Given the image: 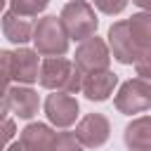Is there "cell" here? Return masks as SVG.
Segmentation results:
<instances>
[{
	"label": "cell",
	"instance_id": "cell-1",
	"mask_svg": "<svg viewBox=\"0 0 151 151\" xmlns=\"http://www.w3.org/2000/svg\"><path fill=\"white\" fill-rule=\"evenodd\" d=\"M83 76L85 73L66 57H47L45 61H40L38 68V83L52 92H68V94L80 92Z\"/></svg>",
	"mask_w": 151,
	"mask_h": 151
},
{
	"label": "cell",
	"instance_id": "cell-2",
	"mask_svg": "<svg viewBox=\"0 0 151 151\" xmlns=\"http://www.w3.org/2000/svg\"><path fill=\"white\" fill-rule=\"evenodd\" d=\"M59 21L68 35V40H87L97 33V26H99V19L94 14V7L85 0H71L64 5L61 14H59Z\"/></svg>",
	"mask_w": 151,
	"mask_h": 151
},
{
	"label": "cell",
	"instance_id": "cell-3",
	"mask_svg": "<svg viewBox=\"0 0 151 151\" xmlns=\"http://www.w3.org/2000/svg\"><path fill=\"white\" fill-rule=\"evenodd\" d=\"M31 40L35 45V52L42 57H64L68 52V35H66L59 17H54V14L38 19V24L33 26Z\"/></svg>",
	"mask_w": 151,
	"mask_h": 151
},
{
	"label": "cell",
	"instance_id": "cell-4",
	"mask_svg": "<svg viewBox=\"0 0 151 151\" xmlns=\"http://www.w3.org/2000/svg\"><path fill=\"white\" fill-rule=\"evenodd\" d=\"M113 104L125 116L146 111L151 106V83L144 80V78H132V80L123 83L116 99H113Z\"/></svg>",
	"mask_w": 151,
	"mask_h": 151
},
{
	"label": "cell",
	"instance_id": "cell-5",
	"mask_svg": "<svg viewBox=\"0 0 151 151\" xmlns=\"http://www.w3.org/2000/svg\"><path fill=\"white\" fill-rule=\"evenodd\" d=\"M73 64L83 71V73H97V71H106L109 64H111V52H109V45L97 38V33L87 40H83L76 50V59Z\"/></svg>",
	"mask_w": 151,
	"mask_h": 151
},
{
	"label": "cell",
	"instance_id": "cell-6",
	"mask_svg": "<svg viewBox=\"0 0 151 151\" xmlns=\"http://www.w3.org/2000/svg\"><path fill=\"white\" fill-rule=\"evenodd\" d=\"M78 99L68 92H52L45 99V116L54 127H71L78 118Z\"/></svg>",
	"mask_w": 151,
	"mask_h": 151
},
{
	"label": "cell",
	"instance_id": "cell-7",
	"mask_svg": "<svg viewBox=\"0 0 151 151\" xmlns=\"http://www.w3.org/2000/svg\"><path fill=\"white\" fill-rule=\"evenodd\" d=\"M76 137L85 149H99L111 137V123L104 113H87L76 125Z\"/></svg>",
	"mask_w": 151,
	"mask_h": 151
},
{
	"label": "cell",
	"instance_id": "cell-8",
	"mask_svg": "<svg viewBox=\"0 0 151 151\" xmlns=\"http://www.w3.org/2000/svg\"><path fill=\"white\" fill-rule=\"evenodd\" d=\"M106 45H109V52L113 54V59L120 61V64H125V66L127 64H134L142 57V52L137 50L132 35L127 31V19L111 24V28H109V42Z\"/></svg>",
	"mask_w": 151,
	"mask_h": 151
},
{
	"label": "cell",
	"instance_id": "cell-9",
	"mask_svg": "<svg viewBox=\"0 0 151 151\" xmlns=\"http://www.w3.org/2000/svg\"><path fill=\"white\" fill-rule=\"evenodd\" d=\"M38 68H40V61H38L35 50H28V47L19 45L9 54V73H12V80H17L19 85L35 83L38 80Z\"/></svg>",
	"mask_w": 151,
	"mask_h": 151
},
{
	"label": "cell",
	"instance_id": "cell-10",
	"mask_svg": "<svg viewBox=\"0 0 151 151\" xmlns=\"http://www.w3.org/2000/svg\"><path fill=\"white\" fill-rule=\"evenodd\" d=\"M118 85V76L113 71H97V73H85L83 76V87L80 92L90 101H106L113 94V87Z\"/></svg>",
	"mask_w": 151,
	"mask_h": 151
},
{
	"label": "cell",
	"instance_id": "cell-11",
	"mask_svg": "<svg viewBox=\"0 0 151 151\" xmlns=\"http://www.w3.org/2000/svg\"><path fill=\"white\" fill-rule=\"evenodd\" d=\"M7 104H9V111L17 113L19 118L28 120L38 113V106H40V99H38V92L26 87V85H14L7 90Z\"/></svg>",
	"mask_w": 151,
	"mask_h": 151
},
{
	"label": "cell",
	"instance_id": "cell-12",
	"mask_svg": "<svg viewBox=\"0 0 151 151\" xmlns=\"http://www.w3.org/2000/svg\"><path fill=\"white\" fill-rule=\"evenodd\" d=\"M123 139L130 151H151V118L139 116V118L130 120L125 125Z\"/></svg>",
	"mask_w": 151,
	"mask_h": 151
},
{
	"label": "cell",
	"instance_id": "cell-13",
	"mask_svg": "<svg viewBox=\"0 0 151 151\" xmlns=\"http://www.w3.org/2000/svg\"><path fill=\"white\" fill-rule=\"evenodd\" d=\"M52 139H54V132L45 123H28L19 134V144L24 151H50Z\"/></svg>",
	"mask_w": 151,
	"mask_h": 151
},
{
	"label": "cell",
	"instance_id": "cell-14",
	"mask_svg": "<svg viewBox=\"0 0 151 151\" xmlns=\"http://www.w3.org/2000/svg\"><path fill=\"white\" fill-rule=\"evenodd\" d=\"M0 19H2V33H5V38L9 42L24 45V42H28L33 38V21L28 17H21V14H17V12L9 9Z\"/></svg>",
	"mask_w": 151,
	"mask_h": 151
},
{
	"label": "cell",
	"instance_id": "cell-15",
	"mask_svg": "<svg viewBox=\"0 0 151 151\" xmlns=\"http://www.w3.org/2000/svg\"><path fill=\"white\" fill-rule=\"evenodd\" d=\"M127 31L137 45V50L144 54L151 50V12H139L127 19Z\"/></svg>",
	"mask_w": 151,
	"mask_h": 151
},
{
	"label": "cell",
	"instance_id": "cell-16",
	"mask_svg": "<svg viewBox=\"0 0 151 151\" xmlns=\"http://www.w3.org/2000/svg\"><path fill=\"white\" fill-rule=\"evenodd\" d=\"M9 2V9L21 14V17H38L40 12H45V7L50 5V0H7Z\"/></svg>",
	"mask_w": 151,
	"mask_h": 151
},
{
	"label": "cell",
	"instance_id": "cell-17",
	"mask_svg": "<svg viewBox=\"0 0 151 151\" xmlns=\"http://www.w3.org/2000/svg\"><path fill=\"white\" fill-rule=\"evenodd\" d=\"M83 149L85 146L80 144L76 132H57L50 146V151H83Z\"/></svg>",
	"mask_w": 151,
	"mask_h": 151
},
{
	"label": "cell",
	"instance_id": "cell-18",
	"mask_svg": "<svg viewBox=\"0 0 151 151\" xmlns=\"http://www.w3.org/2000/svg\"><path fill=\"white\" fill-rule=\"evenodd\" d=\"M9 54L12 52L0 50V97H7L9 80H12V73H9Z\"/></svg>",
	"mask_w": 151,
	"mask_h": 151
},
{
	"label": "cell",
	"instance_id": "cell-19",
	"mask_svg": "<svg viewBox=\"0 0 151 151\" xmlns=\"http://www.w3.org/2000/svg\"><path fill=\"white\" fill-rule=\"evenodd\" d=\"M92 5H94L99 12H104V14L113 17V14H120V12L125 9L127 0H92Z\"/></svg>",
	"mask_w": 151,
	"mask_h": 151
},
{
	"label": "cell",
	"instance_id": "cell-20",
	"mask_svg": "<svg viewBox=\"0 0 151 151\" xmlns=\"http://www.w3.org/2000/svg\"><path fill=\"white\" fill-rule=\"evenodd\" d=\"M134 68H137V78H144L151 83V50H146L137 61H134Z\"/></svg>",
	"mask_w": 151,
	"mask_h": 151
},
{
	"label": "cell",
	"instance_id": "cell-21",
	"mask_svg": "<svg viewBox=\"0 0 151 151\" xmlns=\"http://www.w3.org/2000/svg\"><path fill=\"white\" fill-rule=\"evenodd\" d=\"M14 132H17V125H14V120H9V118H5V120H0V151L12 142V137H14Z\"/></svg>",
	"mask_w": 151,
	"mask_h": 151
},
{
	"label": "cell",
	"instance_id": "cell-22",
	"mask_svg": "<svg viewBox=\"0 0 151 151\" xmlns=\"http://www.w3.org/2000/svg\"><path fill=\"white\" fill-rule=\"evenodd\" d=\"M9 113V104H7V97H0V120H5Z\"/></svg>",
	"mask_w": 151,
	"mask_h": 151
},
{
	"label": "cell",
	"instance_id": "cell-23",
	"mask_svg": "<svg viewBox=\"0 0 151 151\" xmlns=\"http://www.w3.org/2000/svg\"><path fill=\"white\" fill-rule=\"evenodd\" d=\"M137 7H142V9H146V12H151V0H132Z\"/></svg>",
	"mask_w": 151,
	"mask_h": 151
},
{
	"label": "cell",
	"instance_id": "cell-24",
	"mask_svg": "<svg viewBox=\"0 0 151 151\" xmlns=\"http://www.w3.org/2000/svg\"><path fill=\"white\" fill-rule=\"evenodd\" d=\"M7 151H24V149H21V144H19V142H14V144H9V146H7Z\"/></svg>",
	"mask_w": 151,
	"mask_h": 151
},
{
	"label": "cell",
	"instance_id": "cell-25",
	"mask_svg": "<svg viewBox=\"0 0 151 151\" xmlns=\"http://www.w3.org/2000/svg\"><path fill=\"white\" fill-rule=\"evenodd\" d=\"M5 2H7V0H0V14H2V9H5Z\"/></svg>",
	"mask_w": 151,
	"mask_h": 151
}]
</instances>
